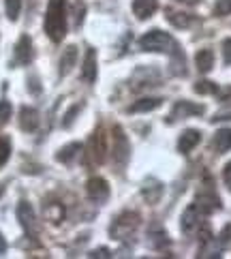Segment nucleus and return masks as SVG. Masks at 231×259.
<instances>
[{
	"mask_svg": "<svg viewBox=\"0 0 231 259\" xmlns=\"http://www.w3.org/2000/svg\"><path fill=\"white\" fill-rule=\"evenodd\" d=\"M67 0H50L48 3V13H45V32L48 36L58 43L67 34Z\"/></svg>",
	"mask_w": 231,
	"mask_h": 259,
	"instance_id": "f257e3e1",
	"label": "nucleus"
},
{
	"mask_svg": "<svg viewBox=\"0 0 231 259\" xmlns=\"http://www.w3.org/2000/svg\"><path fill=\"white\" fill-rule=\"evenodd\" d=\"M140 48L146 52H169V54H178L180 48L167 32L163 30H150L146 32L140 39Z\"/></svg>",
	"mask_w": 231,
	"mask_h": 259,
	"instance_id": "f03ea898",
	"label": "nucleus"
},
{
	"mask_svg": "<svg viewBox=\"0 0 231 259\" xmlns=\"http://www.w3.org/2000/svg\"><path fill=\"white\" fill-rule=\"evenodd\" d=\"M137 225H140V214H137V212H124V214H120L116 219V223L112 225L114 240H122L128 234H133L137 229Z\"/></svg>",
	"mask_w": 231,
	"mask_h": 259,
	"instance_id": "7ed1b4c3",
	"label": "nucleus"
},
{
	"mask_svg": "<svg viewBox=\"0 0 231 259\" xmlns=\"http://www.w3.org/2000/svg\"><path fill=\"white\" fill-rule=\"evenodd\" d=\"M128 156H131V144H128L122 128L116 126L114 128V163L118 167H124Z\"/></svg>",
	"mask_w": 231,
	"mask_h": 259,
	"instance_id": "20e7f679",
	"label": "nucleus"
},
{
	"mask_svg": "<svg viewBox=\"0 0 231 259\" xmlns=\"http://www.w3.org/2000/svg\"><path fill=\"white\" fill-rule=\"evenodd\" d=\"M203 114V107L201 105H195L191 101H178L171 109V116H169V122L173 120H182V118H189V116H199Z\"/></svg>",
	"mask_w": 231,
	"mask_h": 259,
	"instance_id": "39448f33",
	"label": "nucleus"
},
{
	"mask_svg": "<svg viewBox=\"0 0 231 259\" xmlns=\"http://www.w3.org/2000/svg\"><path fill=\"white\" fill-rule=\"evenodd\" d=\"M86 191H88V197L95 201H105L109 197V184L103 178H90L86 184Z\"/></svg>",
	"mask_w": 231,
	"mask_h": 259,
	"instance_id": "423d86ee",
	"label": "nucleus"
},
{
	"mask_svg": "<svg viewBox=\"0 0 231 259\" xmlns=\"http://www.w3.org/2000/svg\"><path fill=\"white\" fill-rule=\"evenodd\" d=\"M201 214L203 212L195 206V203H191V206L184 210V214H182V231L184 234H191V231L201 223Z\"/></svg>",
	"mask_w": 231,
	"mask_h": 259,
	"instance_id": "0eeeda50",
	"label": "nucleus"
},
{
	"mask_svg": "<svg viewBox=\"0 0 231 259\" xmlns=\"http://www.w3.org/2000/svg\"><path fill=\"white\" fill-rule=\"evenodd\" d=\"M32 60V43L30 36H22L15 45V64H28Z\"/></svg>",
	"mask_w": 231,
	"mask_h": 259,
	"instance_id": "6e6552de",
	"label": "nucleus"
},
{
	"mask_svg": "<svg viewBox=\"0 0 231 259\" xmlns=\"http://www.w3.org/2000/svg\"><path fill=\"white\" fill-rule=\"evenodd\" d=\"M159 9V0H133V13L137 20H148Z\"/></svg>",
	"mask_w": 231,
	"mask_h": 259,
	"instance_id": "1a4fd4ad",
	"label": "nucleus"
},
{
	"mask_svg": "<svg viewBox=\"0 0 231 259\" xmlns=\"http://www.w3.org/2000/svg\"><path fill=\"white\" fill-rule=\"evenodd\" d=\"M20 126L24 128L26 133L36 131V126H39V112L32 109V107H22V112H20Z\"/></svg>",
	"mask_w": 231,
	"mask_h": 259,
	"instance_id": "9d476101",
	"label": "nucleus"
},
{
	"mask_svg": "<svg viewBox=\"0 0 231 259\" xmlns=\"http://www.w3.org/2000/svg\"><path fill=\"white\" fill-rule=\"evenodd\" d=\"M199 142H201V133L197 131V128H189V131H184V133L180 135V140H178V150L187 154V152H191Z\"/></svg>",
	"mask_w": 231,
	"mask_h": 259,
	"instance_id": "9b49d317",
	"label": "nucleus"
},
{
	"mask_svg": "<svg viewBox=\"0 0 231 259\" xmlns=\"http://www.w3.org/2000/svg\"><path fill=\"white\" fill-rule=\"evenodd\" d=\"M17 221L22 223V227L26 231H34V212H32V206L28 201H20V206H17Z\"/></svg>",
	"mask_w": 231,
	"mask_h": 259,
	"instance_id": "f8f14e48",
	"label": "nucleus"
},
{
	"mask_svg": "<svg viewBox=\"0 0 231 259\" xmlns=\"http://www.w3.org/2000/svg\"><path fill=\"white\" fill-rule=\"evenodd\" d=\"M81 77H84L88 84L97 79V52L95 50H88L86 54V60H84V67H81Z\"/></svg>",
	"mask_w": 231,
	"mask_h": 259,
	"instance_id": "ddd939ff",
	"label": "nucleus"
},
{
	"mask_svg": "<svg viewBox=\"0 0 231 259\" xmlns=\"http://www.w3.org/2000/svg\"><path fill=\"white\" fill-rule=\"evenodd\" d=\"M105 140H103V133H97V135H92V140H90V154H92V159H95V163H103L105 161Z\"/></svg>",
	"mask_w": 231,
	"mask_h": 259,
	"instance_id": "4468645a",
	"label": "nucleus"
},
{
	"mask_svg": "<svg viewBox=\"0 0 231 259\" xmlns=\"http://www.w3.org/2000/svg\"><path fill=\"white\" fill-rule=\"evenodd\" d=\"M142 193H144V199L148 203H156L161 199V195H163V184L156 182V180H148L146 187L142 189Z\"/></svg>",
	"mask_w": 231,
	"mask_h": 259,
	"instance_id": "2eb2a0df",
	"label": "nucleus"
},
{
	"mask_svg": "<svg viewBox=\"0 0 231 259\" xmlns=\"http://www.w3.org/2000/svg\"><path fill=\"white\" fill-rule=\"evenodd\" d=\"M212 146H214V150L218 154L231 150V128H220V131L214 135V142H212Z\"/></svg>",
	"mask_w": 231,
	"mask_h": 259,
	"instance_id": "dca6fc26",
	"label": "nucleus"
},
{
	"mask_svg": "<svg viewBox=\"0 0 231 259\" xmlns=\"http://www.w3.org/2000/svg\"><path fill=\"white\" fill-rule=\"evenodd\" d=\"M75 60H77V48H75V45H69V48L64 50L62 58H60V75H64V73H69V71H71V67L75 64Z\"/></svg>",
	"mask_w": 231,
	"mask_h": 259,
	"instance_id": "f3484780",
	"label": "nucleus"
},
{
	"mask_svg": "<svg viewBox=\"0 0 231 259\" xmlns=\"http://www.w3.org/2000/svg\"><path fill=\"white\" fill-rule=\"evenodd\" d=\"M195 64H197V69H199L201 73H208L212 67H214V54H212V50H201V52H197Z\"/></svg>",
	"mask_w": 231,
	"mask_h": 259,
	"instance_id": "a211bd4d",
	"label": "nucleus"
},
{
	"mask_svg": "<svg viewBox=\"0 0 231 259\" xmlns=\"http://www.w3.org/2000/svg\"><path fill=\"white\" fill-rule=\"evenodd\" d=\"M163 103V99H142L137 101V103H133L131 107H128V112L131 114H137V112H152V109H156Z\"/></svg>",
	"mask_w": 231,
	"mask_h": 259,
	"instance_id": "6ab92c4d",
	"label": "nucleus"
},
{
	"mask_svg": "<svg viewBox=\"0 0 231 259\" xmlns=\"http://www.w3.org/2000/svg\"><path fill=\"white\" fill-rule=\"evenodd\" d=\"M79 152H81V144H69V146H64L62 150L58 152L56 159H58L60 163H71Z\"/></svg>",
	"mask_w": 231,
	"mask_h": 259,
	"instance_id": "aec40b11",
	"label": "nucleus"
},
{
	"mask_svg": "<svg viewBox=\"0 0 231 259\" xmlns=\"http://www.w3.org/2000/svg\"><path fill=\"white\" fill-rule=\"evenodd\" d=\"M45 217H48L52 223H60L64 219V206L62 203H48V206H45Z\"/></svg>",
	"mask_w": 231,
	"mask_h": 259,
	"instance_id": "412c9836",
	"label": "nucleus"
},
{
	"mask_svg": "<svg viewBox=\"0 0 231 259\" xmlns=\"http://www.w3.org/2000/svg\"><path fill=\"white\" fill-rule=\"evenodd\" d=\"M167 20L175 26V28H189V26L193 24V17L187 15V13H173V11H169L167 13Z\"/></svg>",
	"mask_w": 231,
	"mask_h": 259,
	"instance_id": "4be33fe9",
	"label": "nucleus"
},
{
	"mask_svg": "<svg viewBox=\"0 0 231 259\" xmlns=\"http://www.w3.org/2000/svg\"><path fill=\"white\" fill-rule=\"evenodd\" d=\"M5 9H7V17L11 22H15L20 17L22 11V0H5Z\"/></svg>",
	"mask_w": 231,
	"mask_h": 259,
	"instance_id": "5701e85b",
	"label": "nucleus"
},
{
	"mask_svg": "<svg viewBox=\"0 0 231 259\" xmlns=\"http://www.w3.org/2000/svg\"><path fill=\"white\" fill-rule=\"evenodd\" d=\"M214 122H218V120H231V99H225V103H223V107L218 109V112L214 114Z\"/></svg>",
	"mask_w": 231,
	"mask_h": 259,
	"instance_id": "b1692460",
	"label": "nucleus"
},
{
	"mask_svg": "<svg viewBox=\"0 0 231 259\" xmlns=\"http://www.w3.org/2000/svg\"><path fill=\"white\" fill-rule=\"evenodd\" d=\"M216 90L218 86L212 84V81H197V86H195V92H199V95H214Z\"/></svg>",
	"mask_w": 231,
	"mask_h": 259,
	"instance_id": "393cba45",
	"label": "nucleus"
},
{
	"mask_svg": "<svg viewBox=\"0 0 231 259\" xmlns=\"http://www.w3.org/2000/svg\"><path fill=\"white\" fill-rule=\"evenodd\" d=\"M9 154H11V144L5 137H0V167L9 161Z\"/></svg>",
	"mask_w": 231,
	"mask_h": 259,
	"instance_id": "a878e982",
	"label": "nucleus"
},
{
	"mask_svg": "<svg viewBox=\"0 0 231 259\" xmlns=\"http://www.w3.org/2000/svg\"><path fill=\"white\" fill-rule=\"evenodd\" d=\"M73 17H75V28H79L81 20H84V5H81V0L73 3Z\"/></svg>",
	"mask_w": 231,
	"mask_h": 259,
	"instance_id": "bb28decb",
	"label": "nucleus"
},
{
	"mask_svg": "<svg viewBox=\"0 0 231 259\" xmlns=\"http://www.w3.org/2000/svg\"><path fill=\"white\" fill-rule=\"evenodd\" d=\"M11 112H13V107L9 101H0V122H7L9 118H11Z\"/></svg>",
	"mask_w": 231,
	"mask_h": 259,
	"instance_id": "cd10ccee",
	"label": "nucleus"
},
{
	"mask_svg": "<svg viewBox=\"0 0 231 259\" xmlns=\"http://www.w3.org/2000/svg\"><path fill=\"white\" fill-rule=\"evenodd\" d=\"M214 13L216 15H229L231 13V0H218L216 7H214Z\"/></svg>",
	"mask_w": 231,
	"mask_h": 259,
	"instance_id": "c85d7f7f",
	"label": "nucleus"
},
{
	"mask_svg": "<svg viewBox=\"0 0 231 259\" xmlns=\"http://www.w3.org/2000/svg\"><path fill=\"white\" fill-rule=\"evenodd\" d=\"M79 109H81V105H79V103H77L75 107H71L69 112L64 114V120H62V124H64V126H71V124H73V120H75V114L79 112Z\"/></svg>",
	"mask_w": 231,
	"mask_h": 259,
	"instance_id": "c756f323",
	"label": "nucleus"
},
{
	"mask_svg": "<svg viewBox=\"0 0 231 259\" xmlns=\"http://www.w3.org/2000/svg\"><path fill=\"white\" fill-rule=\"evenodd\" d=\"M223 60L225 64H231V39L223 41Z\"/></svg>",
	"mask_w": 231,
	"mask_h": 259,
	"instance_id": "7c9ffc66",
	"label": "nucleus"
},
{
	"mask_svg": "<svg viewBox=\"0 0 231 259\" xmlns=\"http://www.w3.org/2000/svg\"><path fill=\"white\" fill-rule=\"evenodd\" d=\"M223 180H225V187L231 191V161L225 165V169H223Z\"/></svg>",
	"mask_w": 231,
	"mask_h": 259,
	"instance_id": "2f4dec72",
	"label": "nucleus"
},
{
	"mask_svg": "<svg viewBox=\"0 0 231 259\" xmlns=\"http://www.w3.org/2000/svg\"><path fill=\"white\" fill-rule=\"evenodd\" d=\"M90 257H109V251H107V248H101V251H95Z\"/></svg>",
	"mask_w": 231,
	"mask_h": 259,
	"instance_id": "473e14b6",
	"label": "nucleus"
},
{
	"mask_svg": "<svg viewBox=\"0 0 231 259\" xmlns=\"http://www.w3.org/2000/svg\"><path fill=\"white\" fill-rule=\"evenodd\" d=\"M7 251V240L3 238V234H0V255H3Z\"/></svg>",
	"mask_w": 231,
	"mask_h": 259,
	"instance_id": "72a5a7b5",
	"label": "nucleus"
},
{
	"mask_svg": "<svg viewBox=\"0 0 231 259\" xmlns=\"http://www.w3.org/2000/svg\"><path fill=\"white\" fill-rule=\"evenodd\" d=\"M178 3H184V5H197L199 0H178Z\"/></svg>",
	"mask_w": 231,
	"mask_h": 259,
	"instance_id": "f704fd0d",
	"label": "nucleus"
},
{
	"mask_svg": "<svg viewBox=\"0 0 231 259\" xmlns=\"http://www.w3.org/2000/svg\"><path fill=\"white\" fill-rule=\"evenodd\" d=\"M0 195H3V189H0Z\"/></svg>",
	"mask_w": 231,
	"mask_h": 259,
	"instance_id": "c9c22d12",
	"label": "nucleus"
}]
</instances>
